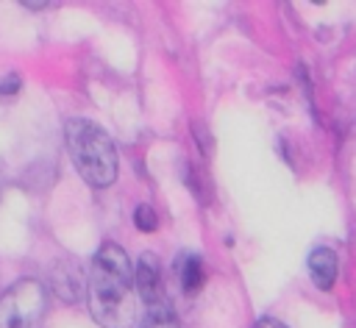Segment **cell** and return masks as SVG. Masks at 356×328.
Instances as JSON below:
<instances>
[{
  "mask_svg": "<svg viewBox=\"0 0 356 328\" xmlns=\"http://www.w3.org/2000/svg\"><path fill=\"white\" fill-rule=\"evenodd\" d=\"M175 272H178V281H181L186 295H195L203 286V264H200V259L195 253H178Z\"/></svg>",
  "mask_w": 356,
  "mask_h": 328,
  "instance_id": "obj_7",
  "label": "cell"
},
{
  "mask_svg": "<svg viewBox=\"0 0 356 328\" xmlns=\"http://www.w3.org/2000/svg\"><path fill=\"white\" fill-rule=\"evenodd\" d=\"M309 272H312V281L320 286V289H331L334 281H337V272H339V259L331 247H314L309 253Z\"/></svg>",
  "mask_w": 356,
  "mask_h": 328,
  "instance_id": "obj_6",
  "label": "cell"
},
{
  "mask_svg": "<svg viewBox=\"0 0 356 328\" xmlns=\"http://www.w3.org/2000/svg\"><path fill=\"white\" fill-rule=\"evenodd\" d=\"M253 328H286V325H284L281 320H275V317H261Z\"/></svg>",
  "mask_w": 356,
  "mask_h": 328,
  "instance_id": "obj_11",
  "label": "cell"
},
{
  "mask_svg": "<svg viewBox=\"0 0 356 328\" xmlns=\"http://www.w3.org/2000/svg\"><path fill=\"white\" fill-rule=\"evenodd\" d=\"M134 222H136V228H139V231L150 233V231H156V228H159V214H156L147 203H142V206H136V211H134Z\"/></svg>",
  "mask_w": 356,
  "mask_h": 328,
  "instance_id": "obj_9",
  "label": "cell"
},
{
  "mask_svg": "<svg viewBox=\"0 0 356 328\" xmlns=\"http://www.w3.org/2000/svg\"><path fill=\"white\" fill-rule=\"evenodd\" d=\"M86 303L103 328H134L139 322L142 303L134 289V267L120 245L103 242L95 253L86 275Z\"/></svg>",
  "mask_w": 356,
  "mask_h": 328,
  "instance_id": "obj_1",
  "label": "cell"
},
{
  "mask_svg": "<svg viewBox=\"0 0 356 328\" xmlns=\"http://www.w3.org/2000/svg\"><path fill=\"white\" fill-rule=\"evenodd\" d=\"M64 145H67V153H70L78 175L89 186L103 189L117 181V172H120L117 145L97 122L83 120V117L67 120Z\"/></svg>",
  "mask_w": 356,
  "mask_h": 328,
  "instance_id": "obj_2",
  "label": "cell"
},
{
  "mask_svg": "<svg viewBox=\"0 0 356 328\" xmlns=\"http://www.w3.org/2000/svg\"><path fill=\"white\" fill-rule=\"evenodd\" d=\"M19 92V75L17 72H8V75H3L0 78V100H6V97H14Z\"/></svg>",
  "mask_w": 356,
  "mask_h": 328,
  "instance_id": "obj_10",
  "label": "cell"
},
{
  "mask_svg": "<svg viewBox=\"0 0 356 328\" xmlns=\"http://www.w3.org/2000/svg\"><path fill=\"white\" fill-rule=\"evenodd\" d=\"M134 289L139 295V303L145 306V311H161L170 309L167 303V292L161 284V267L159 259L153 253H142L134 270Z\"/></svg>",
  "mask_w": 356,
  "mask_h": 328,
  "instance_id": "obj_4",
  "label": "cell"
},
{
  "mask_svg": "<svg viewBox=\"0 0 356 328\" xmlns=\"http://www.w3.org/2000/svg\"><path fill=\"white\" fill-rule=\"evenodd\" d=\"M142 328H181L172 309H161V311H147Z\"/></svg>",
  "mask_w": 356,
  "mask_h": 328,
  "instance_id": "obj_8",
  "label": "cell"
},
{
  "mask_svg": "<svg viewBox=\"0 0 356 328\" xmlns=\"http://www.w3.org/2000/svg\"><path fill=\"white\" fill-rule=\"evenodd\" d=\"M50 286L64 303H78L86 295V275L78 261L61 259L50 267Z\"/></svg>",
  "mask_w": 356,
  "mask_h": 328,
  "instance_id": "obj_5",
  "label": "cell"
},
{
  "mask_svg": "<svg viewBox=\"0 0 356 328\" xmlns=\"http://www.w3.org/2000/svg\"><path fill=\"white\" fill-rule=\"evenodd\" d=\"M19 6H22V8H33V11H39V8H47V3H25V0H22Z\"/></svg>",
  "mask_w": 356,
  "mask_h": 328,
  "instance_id": "obj_12",
  "label": "cell"
},
{
  "mask_svg": "<svg viewBox=\"0 0 356 328\" xmlns=\"http://www.w3.org/2000/svg\"><path fill=\"white\" fill-rule=\"evenodd\" d=\"M47 311V289L39 278H19L0 295V328H39Z\"/></svg>",
  "mask_w": 356,
  "mask_h": 328,
  "instance_id": "obj_3",
  "label": "cell"
}]
</instances>
